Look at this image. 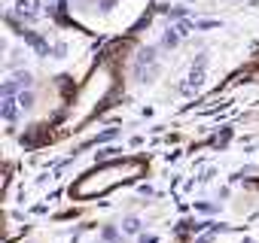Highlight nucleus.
Returning <instances> with one entry per match:
<instances>
[{"instance_id": "f257e3e1", "label": "nucleus", "mask_w": 259, "mask_h": 243, "mask_svg": "<svg viewBox=\"0 0 259 243\" xmlns=\"http://www.w3.org/2000/svg\"><path fill=\"white\" fill-rule=\"evenodd\" d=\"M205 64H207V55H198V61L189 67V79L183 82V91H192L201 85V79H205Z\"/></svg>"}, {"instance_id": "f03ea898", "label": "nucleus", "mask_w": 259, "mask_h": 243, "mask_svg": "<svg viewBox=\"0 0 259 243\" xmlns=\"http://www.w3.org/2000/svg\"><path fill=\"white\" fill-rule=\"evenodd\" d=\"M155 64V49H140L138 58H134V73H138L140 79L146 76V70Z\"/></svg>"}, {"instance_id": "7ed1b4c3", "label": "nucleus", "mask_w": 259, "mask_h": 243, "mask_svg": "<svg viewBox=\"0 0 259 243\" xmlns=\"http://www.w3.org/2000/svg\"><path fill=\"white\" fill-rule=\"evenodd\" d=\"M21 37H25V43H31V46H34V52H37V55H43V58L49 55V43L43 40L40 33H34V31H21Z\"/></svg>"}, {"instance_id": "20e7f679", "label": "nucleus", "mask_w": 259, "mask_h": 243, "mask_svg": "<svg viewBox=\"0 0 259 243\" xmlns=\"http://www.w3.org/2000/svg\"><path fill=\"white\" fill-rule=\"evenodd\" d=\"M16 9H18V16H28V18H34L40 13V0H18L16 3Z\"/></svg>"}, {"instance_id": "39448f33", "label": "nucleus", "mask_w": 259, "mask_h": 243, "mask_svg": "<svg viewBox=\"0 0 259 243\" xmlns=\"http://www.w3.org/2000/svg\"><path fill=\"white\" fill-rule=\"evenodd\" d=\"M177 43H180V31H177V28H168L165 37H162V46H165V49H174Z\"/></svg>"}, {"instance_id": "423d86ee", "label": "nucleus", "mask_w": 259, "mask_h": 243, "mask_svg": "<svg viewBox=\"0 0 259 243\" xmlns=\"http://www.w3.org/2000/svg\"><path fill=\"white\" fill-rule=\"evenodd\" d=\"M3 119L6 122L16 119V97H3Z\"/></svg>"}, {"instance_id": "0eeeda50", "label": "nucleus", "mask_w": 259, "mask_h": 243, "mask_svg": "<svg viewBox=\"0 0 259 243\" xmlns=\"http://www.w3.org/2000/svg\"><path fill=\"white\" fill-rule=\"evenodd\" d=\"M18 103H21V107H34V95H31V91H21V95H18Z\"/></svg>"}, {"instance_id": "6e6552de", "label": "nucleus", "mask_w": 259, "mask_h": 243, "mask_svg": "<svg viewBox=\"0 0 259 243\" xmlns=\"http://www.w3.org/2000/svg\"><path fill=\"white\" fill-rule=\"evenodd\" d=\"M177 31H180V37H186V33L192 31V21H180V25H177Z\"/></svg>"}, {"instance_id": "1a4fd4ad", "label": "nucleus", "mask_w": 259, "mask_h": 243, "mask_svg": "<svg viewBox=\"0 0 259 243\" xmlns=\"http://www.w3.org/2000/svg\"><path fill=\"white\" fill-rule=\"evenodd\" d=\"M140 243H159L155 237H140Z\"/></svg>"}]
</instances>
